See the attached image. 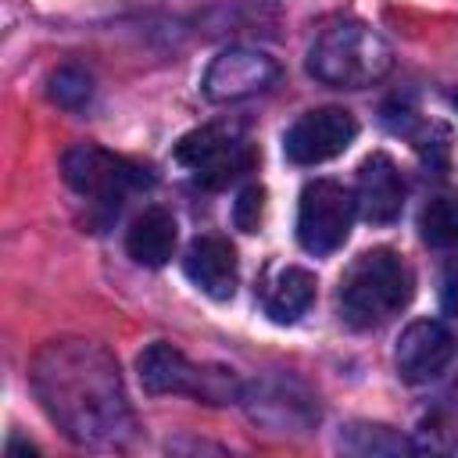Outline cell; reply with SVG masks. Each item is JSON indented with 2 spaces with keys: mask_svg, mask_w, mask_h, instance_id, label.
Masks as SVG:
<instances>
[{
  "mask_svg": "<svg viewBox=\"0 0 458 458\" xmlns=\"http://www.w3.org/2000/svg\"><path fill=\"white\" fill-rule=\"evenodd\" d=\"M32 390L50 422L79 447L118 451L136 433L118 361L93 340H50L32 361Z\"/></svg>",
  "mask_w": 458,
  "mask_h": 458,
  "instance_id": "obj_1",
  "label": "cell"
},
{
  "mask_svg": "<svg viewBox=\"0 0 458 458\" xmlns=\"http://www.w3.org/2000/svg\"><path fill=\"white\" fill-rule=\"evenodd\" d=\"M415 293L411 265L390 250L372 247L354 258V265L340 279V315L354 329H376L408 308Z\"/></svg>",
  "mask_w": 458,
  "mask_h": 458,
  "instance_id": "obj_2",
  "label": "cell"
},
{
  "mask_svg": "<svg viewBox=\"0 0 458 458\" xmlns=\"http://www.w3.org/2000/svg\"><path fill=\"white\" fill-rule=\"evenodd\" d=\"M390 68H394L390 43L365 21H351V18L326 25L308 50V72L336 89H365L379 82Z\"/></svg>",
  "mask_w": 458,
  "mask_h": 458,
  "instance_id": "obj_3",
  "label": "cell"
},
{
  "mask_svg": "<svg viewBox=\"0 0 458 458\" xmlns=\"http://www.w3.org/2000/svg\"><path fill=\"white\" fill-rule=\"evenodd\" d=\"M136 372L147 394H186L204 404H233L240 401V379L222 365H193L172 344H150L136 358Z\"/></svg>",
  "mask_w": 458,
  "mask_h": 458,
  "instance_id": "obj_4",
  "label": "cell"
},
{
  "mask_svg": "<svg viewBox=\"0 0 458 458\" xmlns=\"http://www.w3.org/2000/svg\"><path fill=\"white\" fill-rule=\"evenodd\" d=\"M175 161L182 168H190L200 186L222 190L229 182H236L243 172H250L254 161H258V154L243 140L240 125L215 122V125H200V129L186 132L175 143Z\"/></svg>",
  "mask_w": 458,
  "mask_h": 458,
  "instance_id": "obj_5",
  "label": "cell"
},
{
  "mask_svg": "<svg viewBox=\"0 0 458 458\" xmlns=\"http://www.w3.org/2000/svg\"><path fill=\"white\" fill-rule=\"evenodd\" d=\"M61 175L64 182L89 197V200H104V204H114L136 190H147L154 182L150 168L122 157V154H111L97 143H75L64 150L61 157Z\"/></svg>",
  "mask_w": 458,
  "mask_h": 458,
  "instance_id": "obj_6",
  "label": "cell"
},
{
  "mask_svg": "<svg viewBox=\"0 0 458 458\" xmlns=\"http://www.w3.org/2000/svg\"><path fill=\"white\" fill-rule=\"evenodd\" d=\"M358 215V200L347 186L333 179H315L301 190L297 204V240L308 254H333L347 243Z\"/></svg>",
  "mask_w": 458,
  "mask_h": 458,
  "instance_id": "obj_7",
  "label": "cell"
},
{
  "mask_svg": "<svg viewBox=\"0 0 458 458\" xmlns=\"http://www.w3.org/2000/svg\"><path fill=\"white\" fill-rule=\"evenodd\" d=\"M354 136H358V118L347 107H315L286 129L283 154L293 165H322L344 154L354 143Z\"/></svg>",
  "mask_w": 458,
  "mask_h": 458,
  "instance_id": "obj_8",
  "label": "cell"
},
{
  "mask_svg": "<svg viewBox=\"0 0 458 458\" xmlns=\"http://www.w3.org/2000/svg\"><path fill=\"white\" fill-rule=\"evenodd\" d=\"M279 75V64L261 54V50H247V47H233V50H222L208 72H204V97L215 100V104H229V100H243V97H254L261 89H268Z\"/></svg>",
  "mask_w": 458,
  "mask_h": 458,
  "instance_id": "obj_9",
  "label": "cell"
},
{
  "mask_svg": "<svg viewBox=\"0 0 458 458\" xmlns=\"http://www.w3.org/2000/svg\"><path fill=\"white\" fill-rule=\"evenodd\" d=\"M454 358V336L447 333L444 322L437 318H415L404 326L394 361H397V376L404 383H429L437 379Z\"/></svg>",
  "mask_w": 458,
  "mask_h": 458,
  "instance_id": "obj_10",
  "label": "cell"
},
{
  "mask_svg": "<svg viewBox=\"0 0 458 458\" xmlns=\"http://www.w3.org/2000/svg\"><path fill=\"white\" fill-rule=\"evenodd\" d=\"M354 200H358V215L372 225H390L401 208H404V179H401V168L394 165L390 154L376 150L361 161L358 168V190H354Z\"/></svg>",
  "mask_w": 458,
  "mask_h": 458,
  "instance_id": "obj_11",
  "label": "cell"
},
{
  "mask_svg": "<svg viewBox=\"0 0 458 458\" xmlns=\"http://www.w3.org/2000/svg\"><path fill=\"white\" fill-rule=\"evenodd\" d=\"M182 272L186 279L208 293L211 301H229L236 293L240 283V261H236V247L225 236H197L186 247L182 258Z\"/></svg>",
  "mask_w": 458,
  "mask_h": 458,
  "instance_id": "obj_12",
  "label": "cell"
},
{
  "mask_svg": "<svg viewBox=\"0 0 458 458\" xmlns=\"http://www.w3.org/2000/svg\"><path fill=\"white\" fill-rule=\"evenodd\" d=\"M247 411H250V419H258L272 429H301V433L318 419L315 401L297 383H286V379L261 383L254 390V401H247Z\"/></svg>",
  "mask_w": 458,
  "mask_h": 458,
  "instance_id": "obj_13",
  "label": "cell"
},
{
  "mask_svg": "<svg viewBox=\"0 0 458 458\" xmlns=\"http://www.w3.org/2000/svg\"><path fill=\"white\" fill-rule=\"evenodd\" d=\"M175 240H179V229H175V218L172 211L165 208H147L143 215L132 218L129 225V236H125V250L136 265H147V268H161L168 265L172 250H175Z\"/></svg>",
  "mask_w": 458,
  "mask_h": 458,
  "instance_id": "obj_14",
  "label": "cell"
},
{
  "mask_svg": "<svg viewBox=\"0 0 458 458\" xmlns=\"http://www.w3.org/2000/svg\"><path fill=\"white\" fill-rule=\"evenodd\" d=\"M315 286L318 283H315V276L308 268H297V265L283 268L268 283V290H265V315L272 322H293V318H301L311 308V301H315Z\"/></svg>",
  "mask_w": 458,
  "mask_h": 458,
  "instance_id": "obj_15",
  "label": "cell"
},
{
  "mask_svg": "<svg viewBox=\"0 0 458 458\" xmlns=\"http://www.w3.org/2000/svg\"><path fill=\"white\" fill-rule=\"evenodd\" d=\"M419 233L437 250H458V197H433L419 215Z\"/></svg>",
  "mask_w": 458,
  "mask_h": 458,
  "instance_id": "obj_16",
  "label": "cell"
},
{
  "mask_svg": "<svg viewBox=\"0 0 458 458\" xmlns=\"http://www.w3.org/2000/svg\"><path fill=\"white\" fill-rule=\"evenodd\" d=\"M340 444L347 451H358V454H401V451H411V444L401 433H394L390 426H372V422L347 426Z\"/></svg>",
  "mask_w": 458,
  "mask_h": 458,
  "instance_id": "obj_17",
  "label": "cell"
},
{
  "mask_svg": "<svg viewBox=\"0 0 458 458\" xmlns=\"http://www.w3.org/2000/svg\"><path fill=\"white\" fill-rule=\"evenodd\" d=\"M47 93H50V100L61 104V107H82V104L93 97V79H89L79 64H61L57 72H50Z\"/></svg>",
  "mask_w": 458,
  "mask_h": 458,
  "instance_id": "obj_18",
  "label": "cell"
},
{
  "mask_svg": "<svg viewBox=\"0 0 458 458\" xmlns=\"http://www.w3.org/2000/svg\"><path fill=\"white\" fill-rule=\"evenodd\" d=\"M261 218H265V186L261 182H250L233 200V222L243 233H258L261 229Z\"/></svg>",
  "mask_w": 458,
  "mask_h": 458,
  "instance_id": "obj_19",
  "label": "cell"
},
{
  "mask_svg": "<svg viewBox=\"0 0 458 458\" xmlns=\"http://www.w3.org/2000/svg\"><path fill=\"white\" fill-rule=\"evenodd\" d=\"M440 301H444V311L447 315H458V261L444 272V290H440Z\"/></svg>",
  "mask_w": 458,
  "mask_h": 458,
  "instance_id": "obj_20",
  "label": "cell"
},
{
  "mask_svg": "<svg viewBox=\"0 0 458 458\" xmlns=\"http://www.w3.org/2000/svg\"><path fill=\"white\" fill-rule=\"evenodd\" d=\"M451 104H454V107H458V93H454V97H451Z\"/></svg>",
  "mask_w": 458,
  "mask_h": 458,
  "instance_id": "obj_21",
  "label": "cell"
}]
</instances>
